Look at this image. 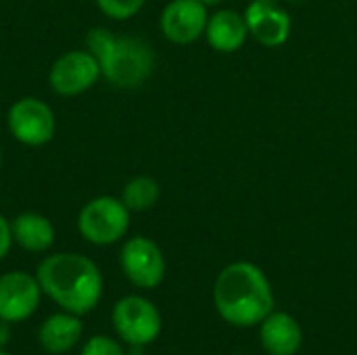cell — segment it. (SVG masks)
Instances as JSON below:
<instances>
[{"label":"cell","instance_id":"6da1fadb","mask_svg":"<svg viewBox=\"0 0 357 355\" xmlns=\"http://www.w3.org/2000/svg\"><path fill=\"white\" fill-rule=\"evenodd\" d=\"M218 316L238 328H251L274 310V291L266 272L253 262H232L215 278Z\"/></svg>","mask_w":357,"mask_h":355},{"label":"cell","instance_id":"7a4b0ae2","mask_svg":"<svg viewBox=\"0 0 357 355\" xmlns=\"http://www.w3.org/2000/svg\"><path fill=\"white\" fill-rule=\"evenodd\" d=\"M36 278L42 293L61 310L75 316L90 314L102 297V274L82 253H52L40 262Z\"/></svg>","mask_w":357,"mask_h":355},{"label":"cell","instance_id":"3957f363","mask_svg":"<svg viewBox=\"0 0 357 355\" xmlns=\"http://www.w3.org/2000/svg\"><path fill=\"white\" fill-rule=\"evenodd\" d=\"M86 48L96 56L102 77L119 90L138 88L153 75L155 52L142 38L117 36L109 27H92L86 36Z\"/></svg>","mask_w":357,"mask_h":355},{"label":"cell","instance_id":"277c9868","mask_svg":"<svg viewBox=\"0 0 357 355\" xmlns=\"http://www.w3.org/2000/svg\"><path fill=\"white\" fill-rule=\"evenodd\" d=\"M132 211L121 199L111 195H100L90 199L77 213V232L82 239L96 247H109L119 241L130 230Z\"/></svg>","mask_w":357,"mask_h":355},{"label":"cell","instance_id":"5b68a950","mask_svg":"<svg viewBox=\"0 0 357 355\" xmlns=\"http://www.w3.org/2000/svg\"><path fill=\"white\" fill-rule=\"evenodd\" d=\"M6 128L19 144L40 149L54 138L56 117L46 100L38 96H23L8 107Z\"/></svg>","mask_w":357,"mask_h":355},{"label":"cell","instance_id":"8992f818","mask_svg":"<svg viewBox=\"0 0 357 355\" xmlns=\"http://www.w3.org/2000/svg\"><path fill=\"white\" fill-rule=\"evenodd\" d=\"M113 328L126 345H151L161 335V314L153 301L140 295L121 297L111 314Z\"/></svg>","mask_w":357,"mask_h":355},{"label":"cell","instance_id":"52a82bcc","mask_svg":"<svg viewBox=\"0 0 357 355\" xmlns=\"http://www.w3.org/2000/svg\"><path fill=\"white\" fill-rule=\"evenodd\" d=\"M119 266L130 285L142 291L157 289L165 278V255L161 247L149 236H132L121 245Z\"/></svg>","mask_w":357,"mask_h":355},{"label":"cell","instance_id":"ba28073f","mask_svg":"<svg viewBox=\"0 0 357 355\" xmlns=\"http://www.w3.org/2000/svg\"><path fill=\"white\" fill-rule=\"evenodd\" d=\"M102 77L96 56L88 48L63 52L48 69V84L59 96H79Z\"/></svg>","mask_w":357,"mask_h":355},{"label":"cell","instance_id":"9c48e42d","mask_svg":"<svg viewBox=\"0 0 357 355\" xmlns=\"http://www.w3.org/2000/svg\"><path fill=\"white\" fill-rule=\"evenodd\" d=\"M209 8L199 0H172L159 17V29L167 42L186 46L205 36Z\"/></svg>","mask_w":357,"mask_h":355},{"label":"cell","instance_id":"30bf717a","mask_svg":"<svg viewBox=\"0 0 357 355\" xmlns=\"http://www.w3.org/2000/svg\"><path fill=\"white\" fill-rule=\"evenodd\" d=\"M42 287L36 276L15 270L0 276V320L10 324L27 320L40 305Z\"/></svg>","mask_w":357,"mask_h":355},{"label":"cell","instance_id":"8fae6325","mask_svg":"<svg viewBox=\"0 0 357 355\" xmlns=\"http://www.w3.org/2000/svg\"><path fill=\"white\" fill-rule=\"evenodd\" d=\"M243 15L249 27V38L266 48H278L291 36V15L276 0H251Z\"/></svg>","mask_w":357,"mask_h":355},{"label":"cell","instance_id":"7c38bea8","mask_svg":"<svg viewBox=\"0 0 357 355\" xmlns=\"http://www.w3.org/2000/svg\"><path fill=\"white\" fill-rule=\"evenodd\" d=\"M259 341L268 355H297L303 345V331L291 314L272 310L259 324Z\"/></svg>","mask_w":357,"mask_h":355},{"label":"cell","instance_id":"4fadbf2b","mask_svg":"<svg viewBox=\"0 0 357 355\" xmlns=\"http://www.w3.org/2000/svg\"><path fill=\"white\" fill-rule=\"evenodd\" d=\"M207 44L218 52H236L249 40V27L245 15L234 8H220L209 15L205 36Z\"/></svg>","mask_w":357,"mask_h":355},{"label":"cell","instance_id":"5bb4252c","mask_svg":"<svg viewBox=\"0 0 357 355\" xmlns=\"http://www.w3.org/2000/svg\"><path fill=\"white\" fill-rule=\"evenodd\" d=\"M10 232L17 247L27 253H44L54 245L56 230L52 222L38 211H23L10 220Z\"/></svg>","mask_w":357,"mask_h":355},{"label":"cell","instance_id":"9a60e30c","mask_svg":"<svg viewBox=\"0 0 357 355\" xmlns=\"http://www.w3.org/2000/svg\"><path fill=\"white\" fill-rule=\"evenodd\" d=\"M84 333V324L79 320V316L71 314V312H59L48 316L40 331H38V341L42 345L44 352L48 354H65L71 352Z\"/></svg>","mask_w":357,"mask_h":355},{"label":"cell","instance_id":"2e32d148","mask_svg":"<svg viewBox=\"0 0 357 355\" xmlns=\"http://www.w3.org/2000/svg\"><path fill=\"white\" fill-rule=\"evenodd\" d=\"M161 197V186L155 178L151 176H134L128 180L121 188V201L132 213L149 211L159 203Z\"/></svg>","mask_w":357,"mask_h":355},{"label":"cell","instance_id":"e0dca14e","mask_svg":"<svg viewBox=\"0 0 357 355\" xmlns=\"http://www.w3.org/2000/svg\"><path fill=\"white\" fill-rule=\"evenodd\" d=\"M146 0H94V4L98 6V10L115 21H126L132 19L134 15H138L142 10Z\"/></svg>","mask_w":357,"mask_h":355},{"label":"cell","instance_id":"ac0fdd59","mask_svg":"<svg viewBox=\"0 0 357 355\" xmlns=\"http://www.w3.org/2000/svg\"><path fill=\"white\" fill-rule=\"evenodd\" d=\"M79 355H128V352L111 337L105 335H96L92 339H88V343L82 347Z\"/></svg>","mask_w":357,"mask_h":355},{"label":"cell","instance_id":"d6986e66","mask_svg":"<svg viewBox=\"0 0 357 355\" xmlns=\"http://www.w3.org/2000/svg\"><path fill=\"white\" fill-rule=\"evenodd\" d=\"M13 243L15 241H13V232H10V220H6L0 213V259H4L10 253Z\"/></svg>","mask_w":357,"mask_h":355},{"label":"cell","instance_id":"ffe728a7","mask_svg":"<svg viewBox=\"0 0 357 355\" xmlns=\"http://www.w3.org/2000/svg\"><path fill=\"white\" fill-rule=\"evenodd\" d=\"M13 339V331H10V322L0 320V349H4Z\"/></svg>","mask_w":357,"mask_h":355},{"label":"cell","instance_id":"44dd1931","mask_svg":"<svg viewBox=\"0 0 357 355\" xmlns=\"http://www.w3.org/2000/svg\"><path fill=\"white\" fill-rule=\"evenodd\" d=\"M199 2H201V4H205L207 8H213V6H220L224 0H199Z\"/></svg>","mask_w":357,"mask_h":355},{"label":"cell","instance_id":"7402d4cb","mask_svg":"<svg viewBox=\"0 0 357 355\" xmlns=\"http://www.w3.org/2000/svg\"><path fill=\"white\" fill-rule=\"evenodd\" d=\"M0 355H10L8 352H4V349H0Z\"/></svg>","mask_w":357,"mask_h":355},{"label":"cell","instance_id":"603a6c76","mask_svg":"<svg viewBox=\"0 0 357 355\" xmlns=\"http://www.w3.org/2000/svg\"><path fill=\"white\" fill-rule=\"evenodd\" d=\"M0 167H2V149H0Z\"/></svg>","mask_w":357,"mask_h":355},{"label":"cell","instance_id":"cb8c5ba5","mask_svg":"<svg viewBox=\"0 0 357 355\" xmlns=\"http://www.w3.org/2000/svg\"><path fill=\"white\" fill-rule=\"evenodd\" d=\"M287 2H303V0H287Z\"/></svg>","mask_w":357,"mask_h":355}]
</instances>
